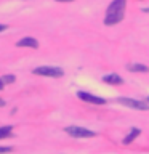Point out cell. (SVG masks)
<instances>
[{
	"label": "cell",
	"instance_id": "cell-10",
	"mask_svg": "<svg viewBox=\"0 0 149 154\" xmlns=\"http://www.w3.org/2000/svg\"><path fill=\"white\" fill-rule=\"evenodd\" d=\"M11 128L13 127H0V140H3V138H8L10 135H11Z\"/></svg>",
	"mask_w": 149,
	"mask_h": 154
},
{
	"label": "cell",
	"instance_id": "cell-12",
	"mask_svg": "<svg viewBox=\"0 0 149 154\" xmlns=\"http://www.w3.org/2000/svg\"><path fill=\"white\" fill-rule=\"evenodd\" d=\"M13 148L11 146H0V154H5V152H11Z\"/></svg>",
	"mask_w": 149,
	"mask_h": 154
},
{
	"label": "cell",
	"instance_id": "cell-7",
	"mask_svg": "<svg viewBox=\"0 0 149 154\" xmlns=\"http://www.w3.org/2000/svg\"><path fill=\"white\" fill-rule=\"evenodd\" d=\"M103 82L106 84H111V85H122L123 84V79L117 74H109V75H104L103 77Z\"/></svg>",
	"mask_w": 149,
	"mask_h": 154
},
{
	"label": "cell",
	"instance_id": "cell-18",
	"mask_svg": "<svg viewBox=\"0 0 149 154\" xmlns=\"http://www.w3.org/2000/svg\"><path fill=\"white\" fill-rule=\"evenodd\" d=\"M147 103H149V96H147Z\"/></svg>",
	"mask_w": 149,
	"mask_h": 154
},
{
	"label": "cell",
	"instance_id": "cell-8",
	"mask_svg": "<svg viewBox=\"0 0 149 154\" xmlns=\"http://www.w3.org/2000/svg\"><path fill=\"white\" fill-rule=\"evenodd\" d=\"M139 133H141V130H139V128H136V127H132V130H130V133H128L127 137L123 138V141H122V143H123V144H130V143H132L135 138L138 137Z\"/></svg>",
	"mask_w": 149,
	"mask_h": 154
},
{
	"label": "cell",
	"instance_id": "cell-4",
	"mask_svg": "<svg viewBox=\"0 0 149 154\" xmlns=\"http://www.w3.org/2000/svg\"><path fill=\"white\" fill-rule=\"evenodd\" d=\"M117 101L120 104L128 106V108H133V109H139V111L149 109V103H144V101H139V100H133V98H127V96H120Z\"/></svg>",
	"mask_w": 149,
	"mask_h": 154
},
{
	"label": "cell",
	"instance_id": "cell-2",
	"mask_svg": "<svg viewBox=\"0 0 149 154\" xmlns=\"http://www.w3.org/2000/svg\"><path fill=\"white\" fill-rule=\"evenodd\" d=\"M35 75H43V77H53V79H58V77L64 75V71L61 67H53V66H40L35 67L32 71Z\"/></svg>",
	"mask_w": 149,
	"mask_h": 154
},
{
	"label": "cell",
	"instance_id": "cell-9",
	"mask_svg": "<svg viewBox=\"0 0 149 154\" xmlns=\"http://www.w3.org/2000/svg\"><path fill=\"white\" fill-rule=\"evenodd\" d=\"M127 69L130 72H149V67L146 64H139V63H136V64H128Z\"/></svg>",
	"mask_w": 149,
	"mask_h": 154
},
{
	"label": "cell",
	"instance_id": "cell-14",
	"mask_svg": "<svg viewBox=\"0 0 149 154\" xmlns=\"http://www.w3.org/2000/svg\"><path fill=\"white\" fill-rule=\"evenodd\" d=\"M3 106H5V100L0 98V108H3Z\"/></svg>",
	"mask_w": 149,
	"mask_h": 154
},
{
	"label": "cell",
	"instance_id": "cell-3",
	"mask_svg": "<svg viewBox=\"0 0 149 154\" xmlns=\"http://www.w3.org/2000/svg\"><path fill=\"white\" fill-rule=\"evenodd\" d=\"M66 133L71 135L74 138H93L96 137V133L93 130H88L85 127H77V125H71V127H66Z\"/></svg>",
	"mask_w": 149,
	"mask_h": 154
},
{
	"label": "cell",
	"instance_id": "cell-13",
	"mask_svg": "<svg viewBox=\"0 0 149 154\" xmlns=\"http://www.w3.org/2000/svg\"><path fill=\"white\" fill-rule=\"evenodd\" d=\"M7 29H8V26H7V24H0V32L7 31Z\"/></svg>",
	"mask_w": 149,
	"mask_h": 154
},
{
	"label": "cell",
	"instance_id": "cell-15",
	"mask_svg": "<svg viewBox=\"0 0 149 154\" xmlns=\"http://www.w3.org/2000/svg\"><path fill=\"white\" fill-rule=\"evenodd\" d=\"M3 85H5V82H3L2 79H0V90H2V88H3Z\"/></svg>",
	"mask_w": 149,
	"mask_h": 154
},
{
	"label": "cell",
	"instance_id": "cell-1",
	"mask_svg": "<svg viewBox=\"0 0 149 154\" xmlns=\"http://www.w3.org/2000/svg\"><path fill=\"white\" fill-rule=\"evenodd\" d=\"M125 8H127V0H112L106 10L104 24L106 26H115L125 18Z\"/></svg>",
	"mask_w": 149,
	"mask_h": 154
},
{
	"label": "cell",
	"instance_id": "cell-5",
	"mask_svg": "<svg viewBox=\"0 0 149 154\" xmlns=\"http://www.w3.org/2000/svg\"><path fill=\"white\" fill-rule=\"evenodd\" d=\"M77 96H79L82 101H85V103H90V104H106V100H104V98L95 96V95L88 93V91H79V93H77Z\"/></svg>",
	"mask_w": 149,
	"mask_h": 154
},
{
	"label": "cell",
	"instance_id": "cell-6",
	"mask_svg": "<svg viewBox=\"0 0 149 154\" xmlns=\"http://www.w3.org/2000/svg\"><path fill=\"white\" fill-rule=\"evenodd\" d=\"M16 47H29V48H37L38 42L34 37H24L19 42H16Z\"/></svg>",
	"mask_w": 149,
	"mask_h": 154
},
{
	"label": "cell",
	"instance_id": "cell-11",
	"mask_svg": "<svg viewBox=\"0 0 149 154\" xmlns=\"http://www.w3.org/2000/svg\"><path fill=\"white\" fill-rule=\"evenodd\" d=\"M2 80L5 82V84H13V82H14V75H3Z\"/></svg>",
	"mask_w": 149,
	"mask_h": 154
},
{
	"label": "cell",
	"instance_id": "cell-17",
	"mask_svg": "<svg viewBox=\"0 0 149 154\" xmlns=\"http://www.w3.org/2000/svg\"><path fill=\"white\" fill-rule=\"evenodd\" d=\"M143 11L144 13H149V8H143Z\"/></svg>",
	"mask_w": 149,
	"mask_h": 154
},
{
	"label": "cell",
	"instance_id": "cell-16",
	"mask_svg": "<svg viewBox=\"0 0 149 154\" xmlns=\"http://www.w3.org/2000/svg\"><path fill=\"white\" fill-rule=\"evenodd\" d=\"M56 2H74V0H56Z\"/></svg>",
	"mask_w": 149,
	"mask_h": 154
}]
</instances>
